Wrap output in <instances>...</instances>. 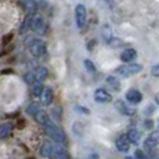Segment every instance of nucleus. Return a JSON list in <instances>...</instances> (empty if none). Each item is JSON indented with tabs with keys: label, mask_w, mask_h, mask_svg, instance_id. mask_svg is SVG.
<instances>
[{
	"label": "nucleus",
	"mask_w": 159,
	"mask_h": 159,
	"mask_svg": "<svg viewBox=\"0 0 159 159\" xmlns=\"http://www.w3.org/2000/svg\"><path fill=\"white\" fill-rule=\"evenodd\" d=\"M44 128H46L47 135L49 136L53 141L59 143H64L65 141H66V134H65V132L60 127H57L56 125H54L52 121H50Z\"/></svg>",
	"instance_id": "nucleus-1"
},
{
	"label": "nucleus",
	"mask_w": 159,
	"mask_h": 159,
	"mask_svg": "<svg viewBox=\"0 0 159 159\" xmlns=\"http://www.w3.org/2000/svg\"><path fill=\"white\" fill-rule=\"evenodd\" d=\"M29 52L35 57L44 56L47 53V44L46 42L41 39H32L29 43Z\"/></svg>",
	"instance_id": "nucleus-2"
},
{
	"label": "nucleus",
	"mask_w": 159,
	"mask_h": 159,
	"mask_svg": "<svg viewBox=\"0 0 159 159\" xmlns=\"http://www.w3.org/2000/svg\"><path fill=\"white\" fill-rule=\"evenodd\" d=\"M143 71V66L139 64H126L122 65L116 68V73L120 74L121 77L123 78H128V77H132V75H135L138 73Z\"/></svg>",
	"instance_id": "nucleus-3"
},
{
	"label": "nucleus",
	"mask_w": 159,
	"mask_h": 159,
	"mask_svg": "<svg viewBox=\"0 0 159 159\" xmlns=\"http://www.w3.org/2000/svg\"><path fill=\"white\" fill-rule=\"evenodd\" d=\"M30 30L37 34V35H44L47 31V23L44 18L41 15H35L31 16V22H30Z\"/></svg>",
	"instance_id": "nucleus-4"
},
{
	"label": "nucleus",
	"mask_w": 159,
	"mask_h": 159,
	"mask_svg": "<svg viewBox=\"0 0 159 159\" xmlns=\"http://www.w3.org/2000/svg\"><path fill=\"white\" fill-rule=\"evenodd\" d=\"M86 20H88V13H86V7L79 4L75 7V22H77V26L79 29H84L86 26Z\"/></svg>",
	"instance_id": "nucleus-5"
},
{
	"label": "nucleus",
	"mask_w": 159,
	"mask_h": 159,
	"mask_svg": "<svg viewBox=\"0 0 159 159\" xmlns=\"http://www.w3.org/2000/svg\"><path fill=\"white\" fill-rule=\"evenodd\" d=\"M49 159H71V157H70L67 150L61 143H53V148H52V153L49 156Z\"/></svg>",
	"instance_id": "nucleus-6"
},
{
	"label": "nucleus",
	"mask_w": 159,
	"mask_h": 159,
	"mask_svg": "<svg viewBox=\"0 0 159 159\" xmlns=\"http://www.w3.org/2000/svg\"><path fill=\"white\" fill-rule=\"evenodd\" d=\"M158 145H159V132L158 130H154V132H152L151 134L145 139V141H143V148L146 151H152L156 147H158Z\"/></svg>",
	"instance_id": "nucleus-7"
},
{
	"label": "nucleus",
	"mask_w": 159,
	"mask_h": 159,
	"mask_svg": "<svg viewBox=\"0 0 159 159\" xmlns=\"http://www.w3.org/2000/svg\"><path fill=\"white\" fill-rule=\"evenodd\" d=\"M93 99L97 103H110L112 101V96L104 89H97L93 93Z\"/></svg>",
	"instance_id": "nucleus-8"
},
{
	"label": "nucleus",
	"mask_w": 159,
	"mask_h": 159,
	"mask_svg": "<svg viewBox=\"0 0 159 159\" xmlns=\"http://www.w3.org/2000/svg\"><path fill=\"white\" fill-rule=\"evenodd\" d=\"M126 99L130 104H139L143 101V93L138 89H130L126 93Z\"/></svg>",
	"instance_id": "nucleus-9"
},
{
	"label": "nucleus",
	"mask_w": 159,
	"mask_h": 159,
	"mask_svg": "<svg viewBox=\"0 0 159 159\" xmlns=\"http://www.w3.org/2000/svg\"><path fill=\"white\" fill-rule=\"evenodd\" d=\"M53 101H54V91H53V89L49 88V86L44 88L42 95H41V103H42V105L49 107L50 104L53 103Z\"/></svg>",
	"instance_id": "nucleus-10"
},
{
	"label": "nucleus",
	"mask_w": 159,
	"mask_h": 159,
	"mask_svg": "<svg viewBox=\"0 0 159 159\" xmlns=\"http://www.w3.org/2000/svg\"><path fill=\"white\" fill-rule=\"evenodd\" d=\"M115 146L117 148L119 152H122V153H127L129 151V146H130V143L128 140L127 135H120L116 141H115Z\"/></svg>",
	"instance_id": "nucleus-11"
},
{
	"label": "nucleus",
	"mask_w": 159,
	"mask_h": 159,
	"mask_svg": "<svg viewBox=\"0 0 159 159\" xmlns=\"http://www.w3.org/2000/svg\"><path fill=\"white\" fill-rule=\"evenodd\" d=\"M136 57H138V53H136L135 49H133V48H128L126 50H123L121 56H120L121 61L125 62V64H130V62H133Z\"/></svg>",
	"instance_id": "nucleus-12"
},
{
	"label": "nucleus",
	"mask_w": 159,
	"mask_h": 159,
	"mask_svg": "<svg viewBox=\"0 0 159 159\" xmlns=\"http://www.w3.org/2000/svg\"><path fill=\"white\" fill-rule=\"evenodd\" d=\"M115 108H116V110L120 112V114H122V115H126V116H132V115H134L135 114V110H133V109H130V108H128V105L123 101H116L115 102Z\"/></svg>",
	"instance_id": "nucleus-13"
},
{
	"label": "nucleus",
	"mask_w": 159,
	"mask_h": 159,
	"mask_svg": "<svg viewBox=\"0 0 159 159\" xmlns=\"http://www.w3.org/2000/svg\"><path fill=\"white\" fill-rule=\"evenodd\" d=\"M34 119H35V121H36L37 123H40L41 126H43V127H46L48 123L50 122L49 115H48L44 110H42V109H40L39 111L34 115Z\"/></svg>",
	"instance_id": "nucleus-14"
},
{
	"label": "nucleus",
	"mask_w": 159,
	"mask_h": 159,
	"mask_svg": "<svg viewBox=\"0 0 159 159\" xmlns=\"http://www.w3.org/2000/svg\"><path fill=\"white\" fill-rule=\"evenodd\" d=\"M12 130H13V126L10 122L0 125V140H4V139L10 138L11 134H12Z\"/></svg>",
	"instance_id": "nucleus-15"
},
{
	"label": "nucleus",
	"mask_w": 159,
	"mask_h": 159,
	"mask_svg": "<svg viewBox=\"0 0 159 159\" xmlns=\"http://www.w3.org/2000/svg\"><path fill=\"white\" fill-rule=\"evenodd\" d=\"M127 138L130 143H133V145H139L140 139H141V135H140V133L136 130L135 128H132V129L128 130Z\"/></svg>",
	"instance_id": "nucleus-16"
},
{
	"label": "nucleus",
	"mask_w": 159,
	"mask_h": 159,
	"mask_svg": "<svg viewBox=\"0 0 159 159\" xmlns=\"http://www.w3.org/2000/svg\"><path fill=\"white\" fill-rule=\"evenodd\" d=\"M34 74H35L36 81H42L43 83L48 78V70L43 66H40L34 71Z\"/></svg>",
	"instance_id": "nucleus-17"
},
{
	"label": "nucleus",
	"mask_w": 159,
	"mask_h": 159,
	"mask_svg": "<svg viewBox=\"0 0 159 159\" xmlns=\"http://www.w3.org/2000/svg\"><path fill=\"white\" fill-rule=\"evenodd\" d=\"M23 6L28 15H34L37 11V2L35 0H23Z\"/></svg>",
	"instance_id": "nucleus-18"
},
{
	"label": "nucleus",
	"mask_w": 159,
	"mask_h": 159,
	"mask_svg": "<svg viewBox=\"0 0 159 159\" xmlns=\"http://www.w3.org/2000/svg\"><path fill=\"white\" fill-rule=\"evenodd\" d=\"M53 143H50V141H46V143L42 145L41 147V156L44 157V158H49L50 153H52V148H53Z\"/></svg>",
	"instance_id": "nucleus-19"
},
{
	"label": "nucleus",
	"mask_w": 159,
	"mask_h": 159,
	"mask_svg": "<svg viewBox=\"0 0 159 159\" xmlns=\"http://www.w3.org/2000/svg\"><path fill=\"white\" fill-rule=\"evenodd\" d=\"M102 35H103V39L107 43H109V42L114 39V37H112L111 28H110L108 24H105V25L103 26V29H102Z\"/></svg>",
	"instance_id": "nucleus-20"
},
{
	"label": "nucleus",
	"mask_w": 159,
	"mask_h": 159,
	"mask_svg": "<svg viewBox=\"0 0 159 159\" xmlns=\"http://www.w3.org/2000/svg\"><path fill=\"white\" fill-rule=\"evenodd\" d=\"M40 105L36 103V102H31V103L29 104L28 107H26V109H25V112L28 114V115H30V116H32L34 117V115L36 114V112L40 110Z\"/></svg>",
	"instance_id": "nucleus-21"
},
{
	"label": "nucleus",
	"mask_w": 159,
	"mask_h": 159,
	"mask_svg": "<svg viewBox=\"0 0 159 159\" xmlns=\"http://www.w3.org/2000/svg\"><path fill=\"white\" fill-rule=\"evenodd\" d=\"M107 83H108V85H109L112 90H115V91H119L120 89H121V85H120L119 80L116 79L115 77H112V75L107 77Z\"/></svg>",
	"instance_id": "nucleus-22"
},
{
	"label": "nucleus",
	"mask_w": 159,
	"mask_h": 159,
	"mask_svg": "<svg viewBox=\"0 0 159 159\" xmlns=\"http://www.w3.org/2000/svg\"><path fill=\"white\" fill-rule=\"evenodd\" d=\"M32 92L36 97H41L43 90H44V86H43V83L42 81H36L34 85H32Z\"/></svg>",
	"instance_id": "nucleus-23"
},
{
	"label": "nucleus",
	"mask_w": 159,
	"mask_h": 159,
	"mask_svg": "<svg viewBox=\"0 0 159 159\" xmlns=\"http://www.w3.org/2000/svg\"><path fill=\"white\" fill-rule=\"evenodd\" d=\"M13 37H15V34H13V32H8L6 35H4L2 39H1V46H2V47H6L8 44H11Z\"/></svg>",
	"instance_id": "nucleus-24"
},
{
	"label": "nucleus",
	"mask_w": 159,
	"mask_h": 159,
	"mask_svg": "<svg viewBox=\"0 0 159 159\" xmlns=\"http://www.w3.org/2000/svg\"><path fill=\"white\" fill-rule=\"evenodd\" d=\"M30 22H31V16L29 15V16L25 18L24 23L22 24V26H20V29H19V32H20V34H24V32H26L30 29Z\"/></svg>",
	"instance_id": "nucleus-25"
},
{
	"label": "nucleus",
	"mask_w": 159,
	"mask_h": 159,
	"mask_svg": "<svg viewBox=\"0 0 159 159\" xmlns=\"http://www.w3.org/2000/svg\"><path fill=\"white\" fill-rule=\"evenodd\" d=\"M24 80H25L26 84L34 85V84L36 83V78H35L34 72H28V73H25V74H24Z\"/></svg>",
	"instance_id": "nucleus-26"
},
{
	"label": "nucleus",
	"mask_w": 159,
	"mask_h": 159,
	"mask_svg": "<svg viewBox=\"0 0 159 159\" xmlns=\"http://www.w3.org/2000/svg\"><path fill=\"white\" fill-rule=\"evenodd\" d=\"M84 66H85V68H86V71H88L89 73H96V71H97L95 64H93L91 60H89V59L84 60Z\"/></svg>",
	"instance_id": "nucleus-27"
},
{
	"label": "nucleus",
	"mask_w": 159,
	"mask_h": 159,
	"mask_svg": "<svg viewBox=\"0 0 159 159\" xmlns=\"http://www.w3.org/2000/svg\"><path fill=\"white\" fill-rule=\"evenodd\" d=\"M13 50H15V44L11 43V44H8L6 47H2V50H1V53H0V56L8 55V54H11Z\"/></svg>",
	"instance_id": "nucleus-28"
},
{
	"label": "nucleus",
	"mask_w": 159,
	"mask_h": 159,
	"mask_svg": "<svg viewBox=\"0 0 159 159\" xmlns=\"http://www.w3.org/2000/svg\"><path fill=\"white\" fill-rule=\"evenodd\" d=\"M109 46H111V47H114V48H119V47H122L123 46V41L122 40H120V39H112L109 43H108Z\"/></svg>",
	"instance_id": "nucleus-29"
},
{
	"label": "nucleus",
	"mask_w": 159,
	"mask_h": 159,
	"mask_svg": "<svg viewBox=\"0 0 159 159\" xmlns=\"http://www.w3.org/2000/svg\"><path fill=\"white\" fill-rule=\"evenodd\" d=\"M134 158L135 159H148V157L143 153V150H136L134 153Z\"/></svg>",
	"instance_id": "nucleus-30"
},
{
	"label": "nucleus",
	"mask_w": 159,
	"mask_h": 159,
	"mask_svg": "<svg viewBox=\"0 0 159 159\" xmlns=\"http://www.w3.org/2000/svg\"><path fill=\"white\" fill-rule=\"evenodd\" d=\"M151 74L156 78H159V65H154L151 68Z\"/></svg>",
	"instance_id": "nucleus-31"
},
{
	"label": "nucleus",
	"mask_w": 159,
	"mask_h": 159,
	"mask_svg": "<svg viewBox=\"0 0 159 159\" xmlns=\"http://www.w3.org/2000/svg\"><path fill=\"white\" fill-rule=\"evenodd\" d=\"M143 126L145 128H147V129H152L153 126H154V123H153V120L148 119V120H145V122H143Z\"/></svg>",
	"instance_id": "nucleus-32"
},
{
	"label": "nucleus",
	"mask_w": 159,
	"mask_h": 159,
	"mask_svg": "<svg viewBox=\"0 0 159 159\" xmlns=\"http://www.w3.org/2000/svg\"><path fill=\"white\" fill-rule=\"evenodd\" d=\"M0 73L4 75H8V74H13L15 71H13V68H4V70H1Z\"/></svg>",
	"instance_id": "nucleus-33"
},
{
	"label": "nucleus",
	"mask_w": 159,
	"mask_h": 159,
	"mask_svg": "<svg viewBox=\"0 0 159 159\" xmlns=\"http://www.w3.org/2000/svg\"><path fill=\"white\" fill-rule=\"evenodd\" d=\"M77 109H78V110H81L80 112H83V114H86V115L90 114V110L86 109V108H84V107H77Z\"/></svg>",
	"instance_id": "nucleus-34"
},
{
	"label": "nucleus",
	"mask_w": 159,
	"mask_h": 159,
	"mask_svg": "<svg viewBox=\"0 0 159 159\" xmlns=\"http://www.w3.org/2000/svg\"><path fill=\"white\" fill-rule=\"evenodd\" d=\"M24 126H25V120L24 119L18 120V128H23Z\"/></svg>",
	"instance_id": "nucleus-35"
},
{
	"label": "nucleus",
	"mask_w": 159,
	"mask_h": 159,
	"mask_svg": "<svg viewBox=\"0 0 159 159\" xmlns=\"http://www.w3.org/2000/svg\"><path fill=\"white\" fill-rule=\"evenodd\" d=\"M151 159H159V152H157V153H154V154H152Z\"/></svg>",
	"instance_id": "nucleus-36"
},
{
	"label": "nucleus",
	"mask_w": 159,
	"mask_h": 159,
	"mask_svg": "<svg viewBox=\"0 0 159 159\" xmlns=\"http://www.w3.org/2000/svg\"><path fill=\"white\" fill-rule=\"evenodd\" d=\"M154 102H156V103L159 105V92L156 96H154Z\"/></svg>",
	"instance_id": "nucleus-37"
},
{
	"label": "nucleus",
	"mask_w": 159,
	"mask_h": 159,
	"mask_svg": "<svg viewBox=\"0 0 159 159\" xmlns=\"http://www.w3.org/2000/svg\"><path fill=\"white\" fill-rule=\"evenodd\" d=\"M88 159H98V156H97V154H91Z\"/></svg>",
	"instance_id": "nucleus-38"
},
{
	"label": "nucleus",
	"mask_w": 159,
	"mask_h": 159,
	"mask_svg": "<svg viewBox=\"0 0 159 159\" xmlns=\"http://www.w3.org/2000/svg\"><path fill=\"white\" fill-rule=\"evenodd\" d=\"M125 159H133V158H130V157H126Z\"/></svg>",
	"instance_id": "nucleus-39"
},
{
	"label": "nucleus",
	"mask_w": 159,
	"mask_h": 159,
	"mask_svg": "<svg viewBox=\"0 0 159 159\" xmlns=\"http://www.w3.org/2000/svg\"><path fill=\"white\" fill-rule=\"evenodd\" d=\"M158 132H159V122H158Z\"/></svg>",
	"instance_id": "nucleus-40"
},
{
	"label": "nucleus",
	"mask_w": 159,
	"mask_h": 159,
	"mask_svg": "<svg viewBox=\"0 0 159 159\" xmlns=\"http://www.w3.org/2000/svg\"><path fill=\"white\" fill-rule=\"evenodd\" d=\"M30 159H35V158H30Z\"/></svg>",
	"instance_id": "nucleus-41"
},
{
	"label": "nucleus",
	"mask_w": 159,
	"mask_h": 159,
	"mask_svg": "<svg viewBox=\"0 0 159 159\" xmlns=\"http://www.w3.org/2000/svg\"><path fill=\"white\" fill-rule=\"evenodd\" d=\"M107 1H108V0H107Z\"/></svg>",
	"instance_id": "nucleus-42"
}]
</instances>
